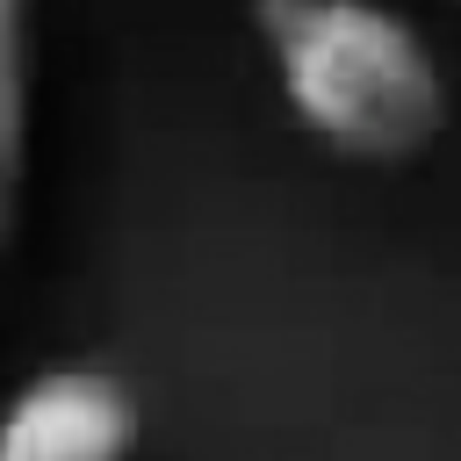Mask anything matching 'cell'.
<instances>
[{
  "instance_id": "2",
  "label": "cell",
  "mask_w": 461,
  "mask_h": 461,
  "mask_svg": "<svg viewBox=\"0 0 461 461\" xmlns=\"http://www.w3.org/2000/svg\"><path fill=\"white\" fill-rule=\"evenodd\" d=\"M137 439V389L108 367H43L0 403V461H130Z\"/></svg>"
},
{
  "instance_id": "3",
  "label": "cell",
  "mask_w": 461,
  "mask_h": 461,
  "mask_svg": "<svg viewBox=\"0 0 461 461\" xmlns=\"http://www.w3.org/2000/svg\"><path fill=\"white\" fill-rule=\"evenodd\" d=\"M29 115H36V0H0V252L22 223Z\"/></svg>"
},
{
  "instance_id": "1",
  "label": "cell",
  "mask_w": 461,
  "mask_h": 461,
  "mask_svg": "<svg viewBox=\"0 0 461 461\" xmlns=\"http://www.w3.org/2000/svg\"><path fill=\"white\" fill-rule=\"evenodd\" d=\"M288 115L353 166H411L447 130V72L382 0H252Z\"/></svg>"
}]
</instances>
